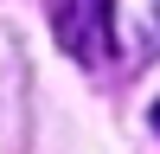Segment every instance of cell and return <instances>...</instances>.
<instances>
[{
    "instance_id": "2",
    "label": "cell",
    "mask_w": 160,
    "mask_h": 154,
    "mask_svg": "<svg viewBox=\"0 0 160 154\" xmlns=\"http://www.w3.org/2000/svg\"><path fill=\"white\" fill-rule=\"evenodd\" d=\"M148 122H154V135H160V103H154V109H148Z\"/></svg>"
},
{
    "instance_id": "1",
    "label": "cell",
    "mask_w": 160,
    "mask_h": 154,
    "mask_svg": "<svg viewBox=\"0 0 160 154\" xmlns=\"http://www.w3.org/2000/svg\"><path fill=\"white\" fill-rule=\"evenodd\" d=\"M45 19L77 64L115 58V0H45Z\"/></svg>"
}]
</instances>
